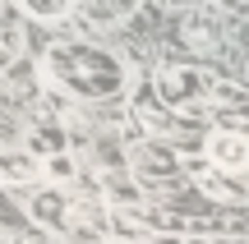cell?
I'll use <instances>...</instances> for the list:
<instances>
[{
    "label": "cell",
    "instance_id": "6da1fadb",
    "mask_svg": "<svg viewBox=\"0 0 249 244\" xmlns=\"http://www.w3.org/2000/svg\"><path fill=\"white\" fill-rule=\"evenodd\" d=\"M46 79L55 88L74 92V97H116L124 69L116 55L97 51V46H83V42H55L46 51Z\"/></svg>",
    "mask_w": 249,
    "mask_h": 244
},
{
    "label": "cell",
    "instance_id": "8fae6325",
    "mask_svg": "<svg viewBox=\"0 0 249 244\" xmlns=\"http://www.w3.org/2000/svg\"><path fill=\"white\" fill-rule=\"evenodd\" d=\"M18 5H23L33 18H46V23H51V18H65V14H70L74 0H18Z\"/></svg>",
    "mask_w": 249,
    "mask_h": 244
},
{
    "label": "cell",
    "instance_id": "4fadbf2b",
    "mask_svg": "<svg viewBox=\"0 0 249 244\" xmlns=\"http://www.w3.org/2000/svg\"><path fill=\"white\" fill-rule=\"evenodd\" d=\"M245 74H249V65H245Z\"/></svg>",
    "mask_w": 249,
    "mask_h": 244
},
{
    "label": "cell",
    "instance_id": "277c9868",
    "mask_svg": "<svg viewBox=\"0 0 249 244\" xmlns=\"http://www.w3.org/2000/svg\"><path fill=\"white\" fill-rule=\"evenodd\" d=\"M28 217H33L37 226H46V230H70L74 198H65L60 189H37L33 198H28Z\"/></svg>",
    "mask_w": 249,
    "mask_h": 244
},
{
    "label": "cell",
    "instance_id": "7c38bea8",
    "mask_svg": "<svg viewBox=\"0 0 249 244\" xmlns=\"http://www.w3.org/2000/svg\"><path fill=\"white\" fill-rule=\"evenodd\" d=\"M74 171H79V166H74L70 152H51L46 157V175H51V180H74Z\"/></svg>",
    "mask_w": 249,
    "mask_h": 244
},
{
    "label": "cell",
    "instance_id": "9c48e42d",
    "mask_svg": "<svg viewBox=\"0 0 249 244\" xmlns=\"http://www.w3.org/2000/svg\"><path fill=\"white\" fill-rule=\"evenodd\" d=\"M74 5L88 9V18H97V23H120L139 0H74Z\"/></svg>",
    "mask_w": 249,
    "mask_h": 244
},
{
    "label": "cell",
    "instance_id": "7a4b0ae2",
    "mask_svg": "<svg viewBox=\"0 0 249 244\" xmlns=\"http://www.w3.org/2000/svg\"><path fill=\"white\" fill-rule=\"evenodd\" d=\"M157 92H161V101L171 111L194 115V111H203L213 101V79L198 74V69H185V65H171V69L157 74Z\"/></svg>",
    "mask_w": 249,
    "mask_h": 244
},
{
    "label": "cell",
    "instance_id": "5b68a950",
    "mask_svg": "<svg viewBox=\"0 0 249 244\" xmlns=\"http://www.w3.org/2000/svg\"><path fill=\"white\" fill-rule=\"evenodd\" d=\"M42 171L33 147H0V184H37Z\"/></svg>",
    "mask_w": 249,
    "mask_h": 244
},
{
    "label": "cell",
    "instance_id": "8992f818",
    "mask_svg": "<svg viewBox=\"0 0 249 244\" xmlns=\"http://www.w3.org/2000/svg\"><path fill=\"white\" fill-rule=\"evenodd\" d=\"M129 162H134V171H139L143 180H176L180 175V157L166 152L161 143H139Z\"/></svg>",
    "mask_w": 249,
    "mask_h": 244
},
{
    "label": "cell",
    "instance_id": "ba28073f",
    "mask_svg": "<svg viewBox=\"0 0 249 244\" xmlns=\"http://www.w3.org/2000/svg\"><path fill=\"white\" fill-rule=\"evenodd\" d=\"M198 184H203V194L208 198H217V203H249V189H240V184L231 180V171H203L198 175Z\"/></svg>",
    "mask_w": 249,
    "mask_h": 244
},
{
    "label": "cell",
    "instance_id": "30bf717a",
    "mask_svg": "<svg viewBox=\"0 0 249 244\" xmlns=\"http://www.w3.org/2000/svg\"><path fill=\"white\" fill-rule=\"evenodd\" d=\"M18 55H23V28L18 18H0V69H9Z\"/></svg>",
    "mask_w": 249,
    "mask_h": 244
},
{
    "label": "cell",
    "instance_id": "3957f363",
    "mask_svg": "<svg viewBox=\"0 0 249 244\" xmlns=\"http://www.w3.org/2000/svg\"><path fill=\"white\" fill-rule=\"evenodd\" d=\"M208 157H213L217 171H231V175L249 171V134L245 129H217L208 138Z\"/></svg>",
    "mask_w": 249,
    "mask_h": 244
},
{
    "label": "cell",
    "instance_id": "52a82bcc",
    "mask_svg": "<svg viewBox=\"0 0 249 244\" xmlns=\"http://www.w3.org/2000/svg\"><path fill=\"white\" fill-rule=\"evenodd\" d=\"M180 42H185L189 51H217L222 28H217V18L208 14V9H189V14L180 18Z\"/></svg>",
    "mask_w": 249,
    "mask_h": 244
}]
</instances>
